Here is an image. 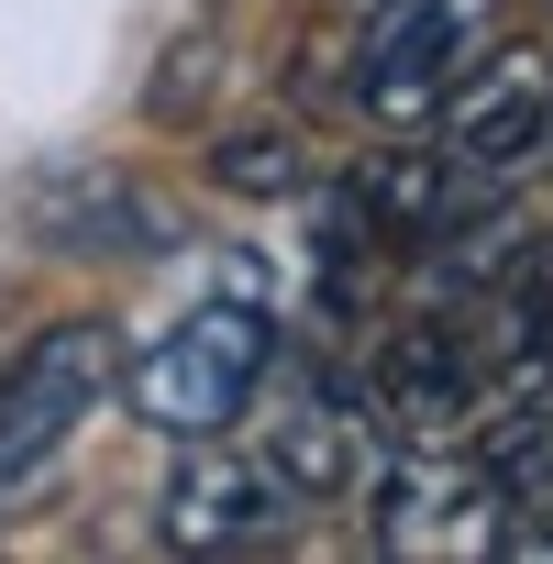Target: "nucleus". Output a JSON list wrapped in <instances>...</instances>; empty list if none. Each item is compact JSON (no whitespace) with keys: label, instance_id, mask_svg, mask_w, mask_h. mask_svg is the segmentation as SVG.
<instances>
[{"label":"nucleus","instance_id":"1","mask_svg":"<svg viewBox=\"0 0 553 564\" xmlns=\"http://www.w3.org/2000/svg\"><path fill=\"white\" fill-rule=\"evenodd\" d=\"M276 377V322L254 300H199L188 322H166L133 366H122V410L166 443H210L254 410V388Z\"/></svg>","mask_w":553,"mask_h":564},{"label":"nucleus","instance_id":"2","mask_svg":"<svg viewBox=\"0 0 553 564\" xmlns=\"http://www.w3.org/2000/svg\"><path fill=\"white\" fill-rule=\"evenodd\" d=\"M366 542L399 564H487L520 553V498L465 443H410L388 476H366Z\"/></svg>","mask_w":553,"mask_h":564},{"label":"nucleus","instance_id":"3","mask_svg":"<svg viewBox=\"0 0 553 564\" xmlns=\"http://www.w3.org/2000/svg\"><path fill=\"white\" fill-rule=\"evenodd\" d=\"M111 388H122V333L111 322H45L23 344V366L0 377V520L67 465V443L89 432V410Z\"/></svg>","mask_w":553,"mask_h":564},{"label":"nucleus","instance_id":"4","mask_svg":"<svg viewBox=\"0 0 553 564\" xmlns=\"http://www.w3.org/2000/svg\"><path fill=\"white\" fill-rule=\"evenodd\" d=\"M498 45V0H366L355 23V78L344 100L377 122V133H410V122H443L454 78Z\"/></svg>","mask_w":553,"mask_h":564},{"label":"nucleus","instance_id":"5","mask_svg":"<svg viewBox=\"0 0 553 564\" xmlns=\"http://www.w3.org/2000/svg\"><path fill=\"white\" fill-rule=\"evenodd\" d=\"M542 155H553V56L542 45H487L443 100V166L487 199Z\"/></svg>","mask_w":553,"mask_h":564},{"label":"nucleus","instance_id":"6","mask_svg":"<svg viewBox=\"0 0 553 564\" xmlns=\"http://www.w3.org/2000/svg\"><path fill=\"white\" fill-rule=\"evenodd\" d=\"M289 531H300L289 476H276L265 454H232L221 432L188 443L177 476H166V498H155V542L166 553H276Z\"/></svg>","mask_w":553,"mask_h":564},{"label":"nucleus","instance_id":"7","mask_svg":"<svg viewBox=\"0 0 553 564\" xmlns=\"http://www.w3.org/2000/svg\"><path fill=\"white\" fill-rule=\"evenodd\" d=\"M254 454L289 476L300 509H344V498H366V476H377V410H366L344 377H289V388L265 399Z\"/></svg>","mask_w":553,"mask_h":564},{"label":"nucleus","instance_id":"8","mask_svg":"<svg viewBox=\"0 0 553 564\" xmlns=\"http://www.w3.org/2000/svg\"><path fill=\"white\" fill-rule=\"evenodd\" d=\"M366 410L399 443H465L487 421V344H465L443 322H399L366 366Z\"/></svg>","mask_w":553,"mask_h":564},{"label":"nucleus","instance_id":"9","mask_svg":"<svg viewBox=\"0 0 553 564\" xmlns=\"http://www.w3.org/2000/svg\"><path fill=\"white\" fill-rule=\"evenodd\" d=\"M23 221L45 232V254H166V243H177V221H166L133 177H111V166H56V177H34V188H23Z\"/></svg>","mask_w":553,"mask_h":564},{"label":"nucleus","instance_id":"10","mask_svg":"<svg viewBox=\"0 0 553 564\" xmlns=\"http://www.w3.org/2000/svg\"><path fill=\"white\" fill-rule=\"evenodd\" d=\"M210 177L243 188V199H300V188H311V144L276 133V122H254V133H221V144H210Z\"/></svg>","mask_w":553,"mask_h":564}]
</instances>
